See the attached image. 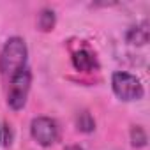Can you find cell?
<instances>
[{
    "instance_id": "6da1fadb",
    "label": "cell",
    "mask_w": 150,
    "mask_h": 150,
    "mask_svg": "<svg viewBox=\"0 0 150 150\" xmlns=\"http://www.w3.org/2000/svg\"><path fill=\"white\" fill-rule=\"evenodd\" d=\"M27 57H28V50L25 39L18 35L9 37L2 48V53H0V72H2V76L11 80L18 71L25 69Z\"/></svg>"
},
{
    "instance_id": "7a4b0ae2",
    "label": "cell",
    "mask_w": 150,
    "mask_h": 150,
    "mask_svg": "<svg viewBox=\"0 0 150 150\" xmlns=\"http://www.w3.org/2000/svg\"><path fill=\"white\" fill-rule=\"evenodd\" d=\"M32 85V72L28 67L18 71L9 80V90H7V104L11 110L20 111L27 104V97Z\"/></svg>"
},
{
    "instance_id": "3957f363",
    "label": "cell",
    "mask_w": 150,
    "mask_h": 150,
    "mask_svg": "<svg viewBox=\"0 0 150 150\" xmlns=\"http://www.w3.org/2000/svg\"><path fill=\"white\" fill-rule=\"evenodd\" d=\"M111 88L115 96L122 101H139L145 94L141 81L129 72L117 71L111 76Z\"/></svg>"
},
{
    "instance_id": "277c9868",
    "label": "cell",
    "mask_w": 150,
    "mask_h": 150,
    "mask_svg": "<svg viewBox=\"0 0 150 150\" xmlns=\"http://www.w3.org/2000/svg\"><path fill=\"white\" fill-rule=\"evenodd\" d=\"M30 134L41 146H51L58 139V125L50 117H35L30 124Z\"/></svg>"
},
{
    "instance_id": "5b68a950",
    "label": "cell",
    "mask_w": 150,
    "mask_h": 150,
    "mask_svg": "<svg viewBox=\"0 0 150 150\" xmlns=\"http://www.w3.org/2000/svg\"><path fill=\"white\" fill-rule=\"evenodd\" d=\"M72 65L76 67L78 71L88 72V71L97 69V60H96V57L88 50H80V51L72 53Z\"/></svg>"
},
{
    "instance_id": "8992f818",
    "label": "cell",
    "mask_w": 150,
    "mask_h": 150,
    "mask_svg": "<svg viewBox=\"0 0 150 150\" xmlns=\"http://www.w3.org/2000/svg\"><path fill=\"white\" fill-rule=\"evenodd\" d=\"M148 34H150L148 21L143 20L139 25H134V27L129 28L125 39H127L131 44H138V46H141V44H146V42H148Z\"/></svg>"
},
{
    "instance_id": "52a82bcc",
    "label": "cell",
    "mask_w": 150,
    "mask_h": 150,
    "mask_svg": "<svg viewBox=\"0 0 150 150\" xmlns=\"http://www.w3.org/2000/svg\"><path fill=\"white\" fill-rule=\"evenodd\" d=\"M55 21H57V18H55V13H53L51 9H42V11L39 13V16H37V27H39L42 32L53 30Z\"/></svg>"
},
{
    "instance_id": "ba28073f",
    "label": "cell",
    "mask_w": 150,
    "mask_h": 150,
    "mask_svg": "<svg viewBox=\"0 0 150 150\" xmlns=\"http://www.w3.org/2000/svg\"><path fill=\"white\" fill-rule=\"evenodd\" d=\"M76 127L81 132H92L96 129V120L92 118V115L88 111H81L76 117Z\"/></svg>"
},
{
    "instance_id": "9c48e42d",
    "label": "cell",
    "mask_w": 150,
    "mask_h": 150,
    "mask_svg": "<svg viewBox=\"0 0 150 150\" xmlns=\"http://www.w3.org/2000/svg\"><path fill=\"white\" fill-rule=\"evenodd\" d=\"M131 143H132V146H136V148H141V146L146 145V134H145L143 127L134 125V127L131 129Z\"/></svg>"
},
{
    "instance_id": "30bf717a",
    "label": "cell",
    "mask_w": 150,
    "mask_h": 150,
    "mask_svg": "<svg viewBox=\"0 0 150 150\" xmlns=\"http://www.w3.org/2000/svg\"><path fill=\"white\" fill-rule=\"evenodd\" d=\"M65 150H83V148H81L80 145H71V146H67Z\"/></svg>"
},
{
    "instance_id": "8fae6325",
    "label": "cell",
    "mask_w": 150,
    "mask_h": 150,
    "mask_svg": "<svg viewBox=\"0 0 150 150\" xmlns=\"http://www.w3.org/2000/svg\"><path fill=\"white\" fill-rule=\"evenodd\" d=\"M0 138H2V132H0Z\"/></svg>"
}]
</instances>
